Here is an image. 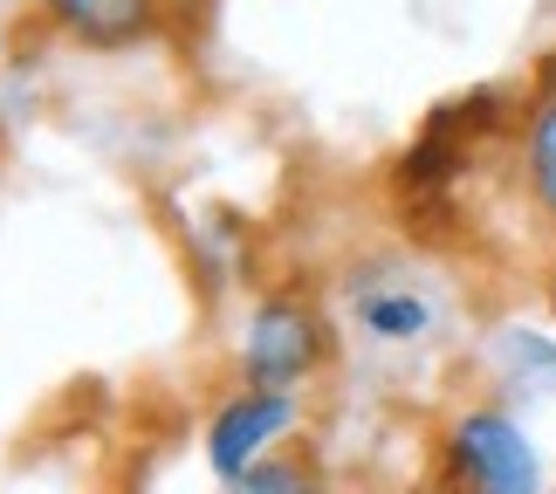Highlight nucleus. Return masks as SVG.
Instances as JSON below:
<instances>
[{
  "mask_svg": "<svg viewBox=\"0 0 556 494\" xmlns=\"http://www.w3.org/2000/svg\"><path fill=\"white\" fill-rule=\"evenodd\" d=\"M295 419V405H289V392H248V398H233L220 419H213V440H206V454H213V467H220L227 481H241L248 467H254V454L282 433V426Z\"/></svg>",
  "mask_w": 556,
  "mask_h": 494,
  "instance_id": "nucleus-3",
  "label": "nucleus"
},
{
  "mask_svg": "<svg viewBox=\"0 0 556 494\" xmlns=\"http://www.w3.org/2000/svg\"><path fill=\"white\" fill-rule=\"evenodd\" d=\"M49 8L90 41H131L152 21V0H49Z\"/></svg>",
  "mask_w": 556,
  "mask_h": 494,
  "instance_id": "nucleus-4",
  "label": "nucleus"
},
{
  "mask_svg": "<svg viewBox=\"0 0 556 494\" xmlns=\"http://www.w3.org/2000/svg\"><path fill=\"white\" fill-rule=\"evenodd\" d=\"M454 467L475 494H536V446H529L502 413H467L454 433Z\"/></svg>",
  "mask_w": 556,
  "mask_h": 494,
  "instance_id": "nucleus-1",
  "label": "nucleus"
},
{
  "mask_svg": "<svg viewBox=\"0 0 556 494\" xmlns=\"http://www.w3.org/2000/svg\"><path fill=\"white\" fill-rule=\"evenodd\" d=\"M365 324L378 337H419L426 330V303L419 295H378V303H365Z\"/></svg>",
  "mask_w": 556,
  "mask_h": 494,
  "instance_id": "nucleus-5",
  "label": "nucleus"
},
{
  "mask_svg": "<svg viewBox=\"0 0 556 494\" xmlns=\"http://www.w3.org/2000/svg\"><path fill=\"white\" fill-rule=\"evenodd\" d=\"M529 172H536V192L543 206L556 213V103L536 117V131H529Z\"/></svg>",
  "mask_w": 556,
  "mask_h": 494,
  "instance_id": "nucleus-7",
  "label": "nucleus"
},
{
  "mask_svg": "<svg viewBox=\"0 0 556 494\" xmlns=\"http://www.w3.org/2000/svg\"><path fill=\"white\" fill-rule=\"evenodd\" d=\"M241 494H316L303 460H254L241 474Z\"/></svg>",
  "mask_w": 556,
  "mask_h": 494,
  "instance_id": "nucleus-6",
  "label": "nucleus"
},
{
  "mask_svg": "<svg viewBox=\"0 0 556 494\" xmlns=\"http://www.w3.org/2000/svg\"><path fill=\"white\" fill-rule=\"evenodd\" d=\"M309 364H316V324L295 303H268L248 330V378L262 384V392H282Z\"/></svg>",
  "mask_w": 556,
  "mask_h": 494,
  "instance_id": "nucleus-2",
  "label": "nucleus"
}]
</instances>
